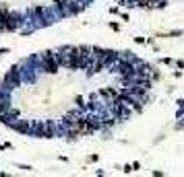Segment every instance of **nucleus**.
Returning a JSON list of instances; mask_svg holds the SVG:
<instances>
[]
</instances>
